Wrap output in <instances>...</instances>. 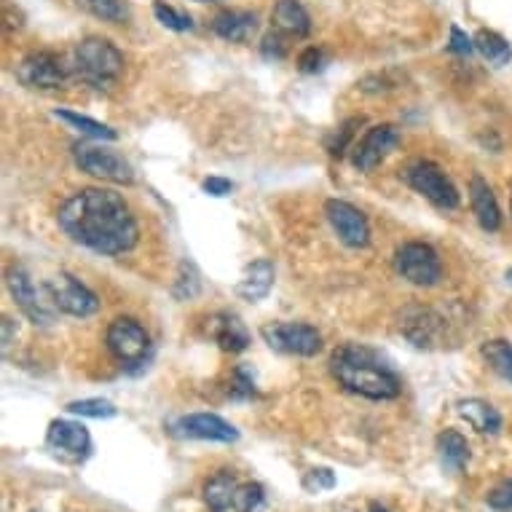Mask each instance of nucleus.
<instances>
[{
  "label": "nucleus",
  "instance_id": "obj_23",
  "mask_svg": "<svg viewBox=\"0 0 512 512\" xmlns=\"http://www.w3.org/2000/svg\"><path fill=\"white\" fill-rule=\"evenodd\" d=\"M456 408H459V416H462L475 432H480V435H499V429H502V416H499V411H496L491 403L480 400V397H467V400H462Z\"/></svg>",
  "mask_w": 512,
  "mask_h": 512
},
{
  "label": "nucleus",
  "instance_id": "obj_11",
  "mask_svg": "<svg viewBox=\"0 0 512 512\" xmlns=\"http://www.w3.org/2000/svg\"><path fill=\"white\" fill-rule=\"evenodd\" d=\"M17 81L27 89L54 92V89H62L68 81V68L51 51H33L17 65Z\"/></svg>",
  "mask_w": 512,
  "mask_h": 512
},
{
  "label": "nucleus",
  "instance_id": "obj_37",
  "mask_svg": "<svg viewBox=\"0 0 512 512\" xmlns=\"http://www.w3.org/2000/svg\"><path fill=\"white\" fill-rule=\"evenodd\" d=\"M486 502L491 510L496 512H510L512 510V478L510 480H502L499 486L491 488L486 496Z\"/></svg>",
  "mask_w": 512,
  "mask_h": 512
},
{
  "label": "nucleus",
  "instance_id": "obj_42",
  "mask_svg": "<svg viewBox=\"0 0 512 512\" xmlns=\"http://www.w3.org/2000/svg\"><path fill=\"white\" fill-rule=\"evenodd\" d=\"M507 285H512V269L507 271Z\"/></svg>",
  "mask_w": 512,
  "mask_h": 512
},
{
  "label": "nucleus",
  "instance_id": "obj_26",
  "mask_svg": "<svg viewBox=\"0 0 512 512\" xmlns=\"http://www.w3.org/2000/svg\"><path fill=\"white\" fill-rule=\"evenodd\" d=\"M54 116L59 118V121H65V124H70L73 129H78L81 135L92 137V140H116V129L108 124H100V121H94V118L89 116H81V113H76V110H54Z\"/></svg>",
  "mask_w": 512,
  "mask_h": 512
},
{
  "label": "nucleus",
  "instance_id": "obj_28",
  "mask_svg": "<svg viewBox=\"0 0 512 512\" xmlns=\"http://www.w3.org/2000/svg\"><path fill=\"white\" fill-rule=\"evenodd\" d=\"M480 354H483V360L491 365V370H494V373H499L504 381H510L512 384V344L510 341H502V338L486 341V344H483V349H480Z\"/></svg>",
  "mask_w": 512,
  "mask_h": 512
},
{
  "label": "nucleus",
  "instance_id": "obj_25",
  "mask_svg": "<svg viewBox=\"0 0 512 512\" xmlns=\"http://www.w3.org/2000/svg\"><path fill=\"white\" fill-rule=\"evenodd\" d=\"M475 51H480V57L494 68H504V65H510L512 59V46L494 30H478L475 33Z\"/></svg>",
  "mask_w": 512,
  "mask_h": 512
},
{
  "label": "nucleus",
  "instance_id": "obj_6",
  "mask_svg": "<svg viewBox=\"0 0 512 512\" xmlns=\"http://www.w3.org/2000/svg\"><path fill=\"white\" fill-rule=\"evenodd\" d=\"M105 344L108 352L116 357L124 368H137L143 365L148 352H151V338L145 328L132 317L113 319L105 330Z\"/></svg>",
  "mask_w": 512,
  "mask_h": 512
},
{
  "label": "nucleus",
  "instance_id": "obj_16",
  "mask_svg": "<svg viewBox=\"0 0 512 512\" xmlns=\"http://www.w3.org/2000/svg\"><path fill=\"white\" fill-rule=\"evenodd\" d=\"M400 330H403V336L413 346L429 349V346H435L440 341V336H443V319L437 317L432 309L411 306V309H405L400 314Z\"/></svg>",
  "mask_w": 512,
  "mask_h": 512
},
{
  "label": "nucleus",
  "instance_id": "obj_33",
  "mask_svg": "<svg viewBox=\"0 0 512 512\" xmlns=\"http://www.w3.org/2000/svg\"><path fill=\"white\" fill-rule=\"evenodd\" d=\"M266 502V488L261 483H242L234 494V512H258Z\"/></svg>",
  "mask_w": 512,
  "mask_h": 512
},
{
  "label": "nucleus",
  "instance_id": "obj_32",
  "mask_svg": "<svg viewBox=\"0 0 512 512\" xmlns=\"http://www.w3.org/2000/svg\"><path fill=\"white\" fill-rule=\"evenodd\" d=\"M153 17L159 19L167 30H175V33H188V30H194V19L188 17V14H183V11H177L175 6L164 3V0H156V3H153Z\"/></svg>",
  "mask_w": 512,
  "mask_h": 512
},
{
  "label": "nucleus",
  "instance_id": "obj_36",
  "mask_svg": "<svg viewBox=\"0 0 512 512\" xmlns=\"http://www.w3.org/2000/svg\"><path fill=\"white\" fill-rule=\"evenodd\" d=\"M325 65H328V51L319 49V46H309V49H303L301 57H298V70H301V73H309V76H314V73H322V70H325Z\"/></svg>",
  "mask_w": 512,
  "mask_h": 512
},
{
  "label": "nucleus",
  "instance_id": "obj_2",
  "mask_svg": "<svg viewBox=\"0 0 512 512\" xmlns=\"http://www.w3.org/2000/svg\"><path fill=\"white\" fill-rule=\"evenodd\" d=\"M330 373L346 392L365 397V400H376V403L395 400L403 392L400 378L368 346H338L330 357Z\"/></svg>",
  "mask_w": 512,
  "mask_h": 512
},
{
  "label": "nucleus",
  "instance_id": "obj_17",
  "mask_svg": "<svg viewBox=\"0 0 512 512\" xmlns=\"http://www.w3.org/2000/svg\"><path fill=\"white\" fill-rule=\"evenodd\" d=\"M210 325L212 341L223 349V352H231V354H239L244 352L247 346H250V333L244 328V322L236 314H228V311H220L215 317L207 319Z\"/></svg>",
  "mask_w": 512,
  "mask_h": 512
},
{
  "label": "nucleus",
  "instance_id": "obj_35",
  "mask_svg": "<svg viewBox=\"0 0 512 512\" xmlns=\"http://www.w3.org/2000/svg\"><path fill=\"white\" fill-rule=\"evenodd\" d=\"M228 395L234 397V400H250V397L258 395V389H255V381H252L250 370H247V368H236L234 373H231Z\"/></svg>",
  "mask_w": 512,
  "mask_h": 512
},
{
  "label": "nucleus",
  "instance_id": "obj_15",
  "mask_svg": "<svg viewBox=\"0 0 512 512\" xmlns=\"http://www.w3.org/2000/svg\"><path fill=\"white\" fill-rule=\"evenodd\" d=\"M397 145H400V132H397V126L392 124L370 126L368 132L362 135L360 143L354 145V153H352L354 167L360 169V172L376 169L381 161L387 159L389 153L395 151Z\"/></svg>",
  "mask_w": 512,
  "mask_h": 512
},
{
  "label": "nucleus",
  "instance_id": "obj_34",
  "mask_svg": "<svg viewBox=\"0 0 512 512\" xmlns=\"http://www.w3.org/2000/svg\"><path fill=\"white\" fill-rule=\"evenodd\" d=\"M301 486L306 494H325V491H333L336 488V475L328 467H314L303 475Z\"/></svg>",
  "mask_w": 512,
  "mask_h": 512
},
{
  "label": "nucleus",
  "instance_id": "obj_21",
  "mask_svg": "<svg viewBox=\"0 0 512 512\" xmlns=\"http://www.w3.org/2000/svg\"><path fill=\"white\" fill-rule=\"evenodd\" d=\"M271 22L277 33L290 35V38H306L311 30L309 11L303 9L301 0H277L271 9Z\"/></svg>",
  "mask_w": 512,
  "mask_h": 512
},
{
  "label": "nucleus",
  "instance_id": "obj_43",
  "mask_svg": "<svg viewBox=\"0 0 512 512\" xmlns=\"http://www.w3.org/2000/svg\"><path fill=\"white\" fill-rule=\"evenodd\" d=\"M196 3H220V0H196Z\"/></svg>",
  "mask_w": 512,
  "mask_h": 512
},
{
  "label": "nucleus",
  "instance_id": "obj_38",
  "mask_svg": "<svg viewBox=\"0 0 512 512\" xmlns=\"http://www.w3.org/2000/svg\"><path fill=\"white\" fill-rule=\"evenodd\" d=\"M448 51L456 54V57H472V51H475V38L464 33L462 27H451V41H448Z\"/></svg>",
  "mask_w": 512,
  "mask_h": 512
},
{
  "label": "nucleus",
  "instance_id": "obj_7",
  "mask_svg": "<svg viewBox=\"0 0 512 512\" xmlns=\"http://www.w3.org/2000/svg\"><path fill=\"white\" fill-rule=\"evenodd\" d=\"M46 448L62 464H84L92 456V435L84 424L68 419H54L46 432Z\"/></svg>",
  "mask_w": 512,
  "mask_h": 512
},
{
  "label": "nucleus",
  "instance_id": "obj_1",
  "mask_svg": "<svg viewBox=\"0 0 512 512\" xmlns=\"http://www.w3.org/2000/svg\"><path fill=\"white\" fill-rule=\"evenodd\" d=\"M57 223L76 244L97 255H124L140 242V226L124 202L110 188H84L62 204Z\"/></svg>",
  "mask_w": 512,
  "mask_h": 512
},
{
  "label": "nucleus",
  "instance_id": "obj_13",
  "mask_svg": "<svg viewBox=\"0 0 512 512\" xmlns=\"http://www.w3.org/2000/svg\"><path fill=\"white\" fill-rule=\"evenodd\" d=\"M6 285H9L11 298H14V303H17L19 311H22L25 317L30 319L33 325L49 328L51 322H54V311H51L54 303L43 301L41 293L35 290L33 279H30V274H27L22 266L9 269V274H6Z\"/></svg>",
  "mask_w": 512,
  "mask_h": 512
},
{
  "label": "nucleus",
  "instance_id": "obj_19",
  "mask_svg": "<svg viewBox=\"0 0 512 512\" xmlns=\"http://www.w3.org/2000/svg\"><path fill=\"white\" fill-rule=\"evenodd\" d=\"M470 204L483 231H499V228H502V210H499V202H496L491 185H488L480 175H475L470 180Z\"/></svg>",
  "mask_w": 512,
  "mask_h": 512
},
{
  "label": "nucleus",
  "instance_id": "obj_8",
  "mask_svg": "<svg viewBox=\"0 0 512 512\" xmlns=\"http://www.w3.org/2000/svg\"><path fill=\"white\" fill-rule=\"evenodd\" d=\"M261 336L274 352L295 357H314L322 349L319 330L306 322H269L261 328Z\"/></svg>",
  "mask_w": 512,
  "mask_h": 512
},
{
  "label": "nucleus",
  "instance_id": "obj_18",
  "mask_svg": "<svg viewBox=\"0 0 512 512\" xmlns=\"http://www.w3.org/2000/svg\"><path fill=\"white\" fill-rule=\"evenodd\" d=\"M212 33L228 43H250L258 33V17L252 11L228 9L212 19Z\"/></svg>",
  "mask_w": 512,
  "mask_h": 512
},
{
  "label": "nucleus",
  "instance_id": "obj_9",
  "mask_svg": "<svg viewBox=\"0 0 512 512\" xmlns=\"http://www.w3.org/2000/svg\"><path fill=\"white\" fill-rule=\"evenodd\" d=\"M397 274L416 287H432L443 277L437 252L424 242H408L395 252Z\"/></svg>",
  "mask_w": 512,
  "mask_h": 512
},
{
  "label": "nucleus",
  "instance_id": "obj_22",
  "mask_svg": "<svg viewBox=\"0 0 512 512\" xmlns=\"http://www.w3.org/2000/svg\"><path fill=\"white\" fill-rule=\"evenodd\" d=\"M437 456L443 464L445 472H464V467L470 464V443L459 429H443L437 435Z\"/></svg>",
  "mask_w": 512,
  "mask_h": 512
},
{
  "label": "nucleus",
  "instance_id": "obj_44",
  "mask_svg": "<svg viewBox=\"0 0 512 512\" xmlns=\"http://www.w3.org/2000/svg\"><path fill=\"white\" fill-rule=\"evenodd\" d=\"M33 512H41V510H33Z\"/></svg>",
  "mask_w": 512,
  "mask_h": 512
},
{
  "label": "nucleus",
  "instance_id": "obj_14",
  "mask_svg": "<svg viewBox=\"0 0 512 512\" xmlns=\"http://www.w3.org/2000/svg\"><path fill=\"white\" fill-rule=\"evenodd\" d=\"M325 215H328L330 226L338 234V239L352 247V250H362L370 244V226L368 218L362 215L354 204L344 202V199H328L325 202Z\"/></svg>",
  "mask_w": 512,
  "mask_h": 512
},
{
  "label": "nucleus",
  "instance_id": "obj_39",
  "mask_svg": "<svg viewBox=\"0 0 512 512\" xmlns=\"http://www.w3.org/2000/svg\"><path fill=\"white\" fill-rule=\"evenodd\" d=\"M261 54L266 59H282L287 54V46H285V38L282 33H269L263 38L261 43Z\"/></svg>",
  "mask_w": 512,
  "mask_h": 512
},
{
  "label": "nucleus",
  "instance_id": "obj_31",
  "mask_svg": "<svg viewBox=\"0 0 512 512\" xmlns=\"http://www.w3.org/2000/svg\"><path fill=\"white\" fill-rule=\"evenodd\" d=\"M68 413L84 416V419H113L116 416V405L102 397H86V400H73L68 403Z\"/></svg>",
  "mask_w": 512,
  "mask_h": 512
},
{
  "label": "nucleus",
  "instance_id": "obj_24",
  "mask_svg": "<svg viewBox=\"0 0 512 512\" xmlns=\"http://www.w3.org/2000/svg\"><path fill=\"white\" fill-rule=\"evenodd\" d=\"M239 483H236L234 472L220 470L218 475H212L204 483V502L212 512H226L228 507H234V494Z\"/></svg>",
  "mask_w": 512,
  "mask_h": 512
},
{
  "label": "nucleus",
  "instance_id": "obj_20",
  "mask_svg": "<svg viewBox=\"0 0 512 512\" xmlns=\"http://www.w3.org/2000/svg\"><path fill=\"white\" fill-rule=\"evenodd\" d=\"M274 277H277L274 263L266 261V258L250 263V266L244 269L242 279H239V285H236V295L250 303L261 301V298H266V295L271 293V287H274Z\"/></svg>",
  "mask_w": 512,
  "mask_h": 512
},
{
  "label": "nucleus",
  "instance_id": "obj_29",
  "mask_svg": "<svg viewBox=\"0 0 512 512\" xmlns=\"http://www.w3.org/2000/svg\"><path fill=\"white\" fill-rule=\"evenodd\" d=\"M202 290V277H199V271L191 261H183L177 266V277L175 285H172V295H175L177 301H194L196 295Z\"/></svg>",
  "mask_w": 512,
  "mask_h": 512
},
{
  "label": "nucleus",
  "instance_id": "obj_30",
  "mask_svg": "<svg viewBox=\"0 0 512 512\" xmlns=\"http://www.w3.org/2000/svg\"><path fill=\"white\" fill-rule=\"evenodd\" d=\"M362 126V118H346L344 124L338 126L333 135H328V140H325V148H328L330 156H336V159H341L346 151H349V145H352V140L357 137V129Z\"/></svg>",
  "mask_w": 512,
  "mask_h": 512
},
{
  "label": "nucleus",
  "instance_id": "obj_12",
  "mask_svg": "<svg viewBox=\"0 0 512 512\" xmlns=\"http://www.w3.org/2000/svg\"><path fill=\"white\" fill-rule=\"evenodd\" d=\"M169 432L188 440H210V443H236L239 429L231 421L220 419L218 413H188L169 424Z\"/></svg>",
  "mask_w": 512,
  "mask_h": 512
},
{
  "label": "nucleus",
  "instance_id": "obj_41",
  "mask_svg": "<svg viewBox=\"0 0 512 512\" xmlns=\"http://www.w3.org/2000/svg\"><path fill=\"white\" fill-rule=\"evenodd\" d=\"M368 512H389V510L381 502H370L368 504Z\"/></svg>",
  "mask_w": 512,
  "mask_h": 512
},
{
  "label": "nucleus",
  "instance_id": "obj_40",
  "mask_svg": "<svg viewBox=\"0 0 512 512\" xmlns=\"http://www.w3.org/2000/svg\"><path fill=\"white\" fill-rule=\"evenodd\" d=\"M202 188L207 196L223 199V196H228L231 191H234V183H231V180H226V177H207V180L202 183Z\"/></svg>",
  "mask_w": 512,
  "mask_h": 512
},
{
  "label": "nucleus",
  "instance_id": "obj_5",
  "mask_svg": "<svg viewBox=\"0 0 512 512\" xmlns=\"http://www.w3.org/2000/svg\"><path fill=\"white\" fill-rule=\"evenodd\" d=\"M403 180L411 185L416 194H421L440 210H456L459 207L456 185L445 177V172L437 167L435 161H413L403 169Z\"/></svg>",
  "mask_w": 512,
  "mask_h": 512
},
{
  "label": "nucleus",
  "instance_id": "obj_3",
  "mask_svg": "<svg viewBox=\"0 0 512 512\" xmlns=\"http://www.w3.org/2000/svg\"><path fill=\"white\" fill-rule=\"evenodd\" d=\"M73 70L84 84L94 89H110L124 76V54L100 35H89L73 49Z\"/></svg>",
  "mask_w": 512,
  "mask_h": 512
},
{
  "label": "nucleus",
  "instance_id": "obj_27",
  "mask_svg": "<svg viewBox=\"0 0 512 512\" xmlns=\"http://www.w3.org/2000/svg\"><path fill=\"white\" fill-rule=\"evenodd\" d=\"M76 6L110 25H124L129 19V6L124 0H76Z\"/></svg>",
  "mask_w": 512,
  "mask_h": 512
},
{
  "label": "nucleus",
  "instance_id": "obj_4",
  "mask_svg": "<svg viewBox=\"0 0 512 512\" xmlns=\"http://www.w3.org/2000/svg\"><path fill=\"white\" fill-rule=\"evenodd\" d=\"M73 159L76 167L86 175L105 180V183L116 185H132L135 183V169L132 164L121 156V153L110 151L105 145H92V143H78L73 148Z\"/></svg>",
  "mask_w": 512,
  "mask_h": 512
},
{
  "label": "nucleus",
  "instance_id": "obj_10",
  "mask_svg": "<svg viewBox=\"0 0 512 512\" xmlns=\"http://www.w3.org/2000/svg\"><path fill=\"white\" fill-rule=\"evenodd\" d=\"M46 293H49V301L54 303V309H59L62 314H70V317H92L100 311V298L84 285L78 282L73 274H59L46 285Z\"/></svg>",
  "mask_w": 512,
  "mask_h": 512
}]
</instances>
